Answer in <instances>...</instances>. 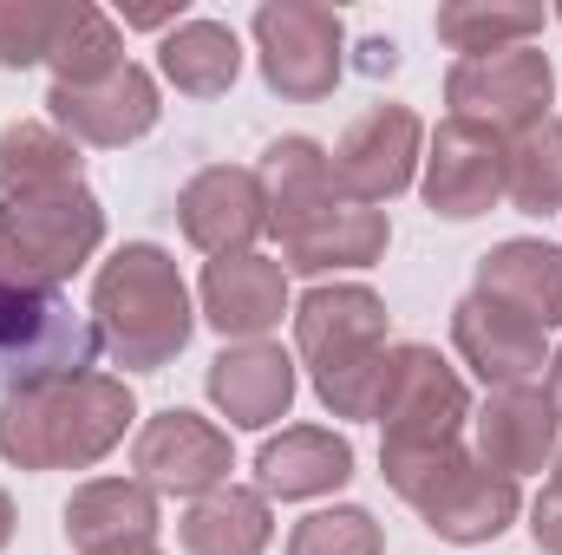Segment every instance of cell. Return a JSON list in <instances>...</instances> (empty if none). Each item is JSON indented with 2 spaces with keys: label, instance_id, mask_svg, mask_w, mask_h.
Masks as SVG:
<instances>
[{
  "label": "cell",
  "instance_id": "8fae6325",
  "mask_svg": "<svg viewBox=\"0 0 562 555\" xmlns=\"http://www.w3.org/2000/svg\"><path fill=\"white\" fill-rule=\"evenodd\" d=\"M177 223H183V242L203 249L210 262L223 256H256L262 229H269V196H262V177L243 170V163H210L183 183L177 196Z\"/></svg>",
  "mask_w": 562,
  "mask_h": 555
},
{
  "label": "cell",
  "instance_id": "7a4b0ae2",
  "mask_svg": "<svg viewBox=\"0 0 562 555\" xmlns=\"http://www.w3.org/2000/svg\"><path fill=\"white\" fill-rule=\"evenodd\" d=\"M464 424H471L464 380L419 340L400 347V373H393V393L380 406V431H386L380 438V471L406 503H419L445 471H458L471 457Z\"/></svg>",
  "mask_w": 562,
  "mask_h": 555
},
{
  "label": "cell",
  "instance_id": "5b68a950",
  "mask_svg": "<svg viewBox=\"0 0 562 555\" xmlns=\"http://www.w3.org/2000/svg\"><path fill=\"white\" fill-rule=\"evenodd\" d=\"M99 347H105L99 327L72 301L33 294V287H0V380H7V393L92 373Z\"/></svg>",
  "mask_w": 562,
  "mask_h": 555
},
{
  "label": "cell",
  "instance_id": "7402d4cb",
  "mask_svg": "<svg viewBox=\"0 0 562 555\" xmlns=\"http://www.w3.org/2000/svg\"><path fill=\"white\" fill-rule=\"evenodd\" d=\"M66 543L79 555L112 543H157V490L138 477H92L66 497Z\"/></svg>",
  "mask_w": 562,
  "mask_h": 555
},
{
  "label": "cell",
  "instance_id": "d4e9b609",
  "mask_svg": "<svg viewBox=\"0 0 562 555\" xmlns=\"http://www.w3.org/2000/svg\"><path fill=\"white\" fill-rule=\"evenodd\" d=\"M177 536H183V555H262L276 543V510L262 490L223 484L183 510Z\"/></svg>",
  "mask_w": 562,
  "mask_h": 555
},
{
  "label": "cell",
  "instance_id": "44dd1931",
  "mask_svg": "<svg viewBox=\"0 0 562 555\" xmlns=\"http://www.w3.org/2000/svg\"><path fill=\"white\" fill-rule=\"evenodd\" d=\"M484 301L524 314L530 327H562V249L557 242H530V236H510L497 242L484 262H477V287Z\"/></svg>",
  "mask_w": 562,
  "mask_h": 555
},
{
  "label": "cell",
  "instance_id": "8d00e7d4",
  "mask_svg": "<svg viewBox=\"0 0 562 555\" xmlns=\"http://www.w3.org/2000/svg\"><path fill=\"white\" fill-rule=\"evenodd\" d=\"M550 497H562V451H557V471H550V484H543Z\"/></svg>",
  "mask_w": 562,
  "mask_h": 555
},
{
  "label": "cell",
  "instance_id": "d590c367",
  "mask_svg": "<svg viewBox=\"0 0 562 555\" xmlns=\"http://www.w3.org/2000/svg\"><path fill=\"white\" fill-rule=\"evenodd\" d=\"M92 555H164L157 543H112V550H92Z\"/></svg>",
  "mask_w": 562,
  "mask_h": 555
},
{
  "label": "cell",
  "instance_id": "1f68e13d",
  "mask_svg": "<svg viewBox=\"0 0 562 555\" xmlns=\"http://www.w3.org/2000/svg\"><path fill=\"white\" fill-rule=\"evenodd\" d=\"M530 543L543 555H562V497H550V490L530 503Z\"/></svg>",
  "mask_w": 562,
  "mask_h": 555
},
{
  "label": "cell",
  "instance_id": "f546056e",
  "mask_svg": "<svg viewBox=\"0 0 562 555\" xmlns=\"http://www.w3.org/2000/svg\"><path fill=\"white\" fill-rule=\"evenodd\" d=\"M380 550H386V536H380L373 510H360V503L314 510V517H301L294 536H288V555H380Z\"/></svg>",
  "mask_w": 562,
  "mask_h": 555
},
{
  "label": "cell",
  "instance_id": "d6a6232c",
  "mask_svg": "<svg viewBox=\"0 0 562 555\" xmlns=\"http://www.w3.org/2000/svg\"><path fill=\"white\" fill-rule=\"evenodd\" d=\"M125 26H144V33H157V26H183V0H177V7H132Z\"/></svg>",
  "mask_w": 562,
  "mask_h": 555
},
{
  "label": "cell",
  "instance_id": "277c9868",
  "mask_svg": "<svg viewBox=\"0 0 562 555\" xmlns=\"http://www.w3.org/2000/svg\"><path fill=\"white\" fill-rule=\"evenodd\" d=\"M105 242V209L99 196L59 190V196H26V203H0V287H33V294H59V281H72Z\"/></svg>",
  "mask_w": 562,
  "mask_h": 555
},
{
  "label": "cell",
  "instance_id": "9c48e42d",
  "mask_svg": "<svg viewBox=\"0 0 562 555\" xmlns=\"http://www.w3.org/2000/svg\"><path fill=\"white\" fill-rule=\"evenodd\" d=\"M294 347H301L307 380H334L347 366H367V360H380L393 347L386 340V301L373 287H360V281L314 287L294 307Z\"/></svg>",
  "mask_w": 562,
  "mask_h": 555
},
{
  "label": "cell",
  "instance_id": "f1b7e54d",
  "mask_svg": "<svg viewBox=\"0 0 562 555\" xmlns=\"http://www.w3.org/2000/svg\"><path fill=\"white\" fill-rule=\"evenodd\" d=\"M543 33V13L537 7H491V0H451L438 7V39L464 59H491V53H510V46H530Z\"/></svg>",
  "mask_w": 562,
  "mask_h": 555
},
{
  "label": "cell",
  "instance_id": "cb8c5ba5",
  "mask_svg": "<svg viewBox=\"0 0 562 555\" xmlns=\"http://www.w3.org/2000/svg\"><path fill=\"white\" fill-rule=\"evenodd\" d=\"M79 177H86V157H79V144L66 138L59 125L20 118V125L0 132V196L7 203L79 190Z\"/></svg>",
  "mask_w": 562,
  "mask_h": 555
},
{
  "label": "cell",
  "instance_id": "d6986e66",
  "mask_svg": "<svg viewBox=\"0 0 562 555\" xmlns=\"http://www.w3.org/2000/svg\"><path fill=\"white\" fill-rule=\"evenodd\" d=\"M262 196H269V229L294 236L307 223H321L327 209H340V183H334V150L314 138H276L262 150Z\"/></svg>",
  "mask_w": 562,
  "mask_h": 555
},
{
  "label": "cell",
  "instance_id": "30bf717a",
  "mask_svg": "<svg viewBox=\"0 0 562 555\" xmlns=\"http://www.w3.org/2000/svg\"><path fill=\"white\" fill-rule=\"evenodd\" d=\"M132 471H138V484H150L157 497H190V503H196V497L223 490L229 471H236L229 431L170 406V412L144 418L138 444H132Z\"/></svg>",
  "mask_w": 562,
  "mask_h": 555
},
{
  "label": "cell",
  "instance_id": "4316f807",
  "mask_svg": "<svg viewBox=\"0 0 562 555\" xmlns=\"http://www.w3.org/2000/svg\"><path fill=\"white\" fill-rule=\"evenodd\" d=\"M46 66H53V86H99V79H112L125 66L119 20L105 7H92V0H66V20L53 33Z\"/></svg>",
  "mask_w": 562,
  "mask_h": 555
},
{
  "label": "cell",
  "instance_id": "83f0119b",
  "mask_svg": "<svg viewBox=\"0 0 562 555\" xmlns=\"http://www.w3.org/2000/svg\"><path fill=\"white\" fill-rule=\"evenodd\" d=\"M504 196L524 216H562V118L504 138Z\"/></svg>",
  "mask_w": 562,
  "mask_h": 555
},
{
  "label": "cell",
  "instance_id": "603a6c76",
  "mask_svg": "<svg viewBox=\"0 0 562 555\" xmlns=\"http://www.w3.org/2000/svg\"><path fill=\"white\" fill-rule=\"evenodd\" d=\"M393 242V223L386 209H360V203H340L327 209L321 223L281 236V269L288 275H334V269H373Z\"/></svg>",
  "mask_w": 562,
  "mask_h": 555
},
{
  "label": "cell",
  "instance_id": "ac0fdd59",
  "mask_svg": "<svg viewBox=\"0 0 562 555\" xmlns=\"http://www.w3.org/2000/svg\"><path fill=\"white\" fill-rule=\"evenodd\" d=\"M288 314V269L269 256H223L203 269V320L236 340H269Z\"/></svg>",
  "mask_w": 562,
  "mask_h": 555
},
{
  "label": "cell",
  "instance_id": "6da1fadb",
  "mask_svg": "<svg viewBox=\"0 0 562 555\" xmlns=\"http://www.w3.org/2000/svg\"><path fill=\"white\" fill-rule=\"evenodd\" d=\"M138 399L112 373H72L0 393V457L20 471H92L125 444Z\"/></svg>",
  "mask_w": 562,
  "mask_h": 555
},
{
  "label": "cell",
  "instance_id": "3957f363",
  "mask_svg": "<svg viewBox=\"0 0 562 555\" xmlns=\"http://www.w3.org/2000/svg\"><path fill=\"white\" fill-rule=\"evenodd\" d=\"M92 327L125 373H164L196 333V307H190V287L177 275L170 249L125 242L92 275Z\"/></svg>",
  "mask_w": 562,
  "mask_h": 555
},
{
  "label": "cell",
  "instance_id": "e575fe53",
  "mask_svg": "<svg viewBox=\"0 0 562 555\" xmlns=\"http://www.w3.org/2000/svg\"><path fill=\"white\" fill-rule=\"evenodd\" d=\"M7 543H13V497L0 490V550H7Z\"/></svg>",
  "mask_w": 562,
  "mask_h": 555
},
{
  "label": "cell",
  "instance_id": "e0dca14e",
  "mask_svg": "<svg viewBox=\"0 0 562 555\" xmlns=\"http://www.w3.org/2000/svg\"><path fill=\"white\" fill-rule=\"evenodd\" d=\"M557 431H562V418H557L543 386H497L471 412L477 464H491L504 477H530V471L557 464Z\"/></svg>",
  "mask_w": 562,
  "mask_h": 555
},
{
  "label": "cell",
  "instance_id": "2e32d148",
  "mask_svg": "<svg viewBox=\"0 0 562 555\" xmlns=\"http://www.w3.org/2000/svg\"><path fill=\"white\" fill-rule=\"evenodd\" d=\"M210 406L229 418L236 431H269L276 418H288L301 380H294V360L281 353L276 340H236L210 360Z\"/></svg>",
  "mask_w": 562,
  "mask_h": 555
},
{
  "label": "cell",
  "instance_id": "5bb4252c",
  "mask_svg": "<svg viewBox=\"0 0 562 555\" xmlns=\"http://www.w3.org/2000/svg\"><path fill=\"white\" fill-rule=\"evenodd\" d=\"M413 510L425 517V530H431L438 543L477 550V543H497V536L524 517V490H517V477H504V471L464 457L458 471H445V477L425 490Z\"/></svg>",
  "mask_w": 562,
  "mask_h": 555
},
{
  "label": "cell",
  "instance_id": "484cf974",
  "mask_svg": "<svg viewBox=\"0 0 562 555\" xmlns=\"http://www.w3.org/2000/svg\"><path fill=\"white\" fill-rule=\"evenodd\" d=\"M157 72L183 92V99H223L243 79V39L223 20H183L164 33L157 46Z\"/></svg>",
  "mask_w": 562,
  "mask_h": 555
},
{
  "label": "cell",
  "instance_id": "4dcf8cb0",
  "mask_svg": "<svg viewBox=\"0 0 562 555\" xmlns=\"http://www.w3.org/2000/svg\"><path fill=\"white\" fill-rule=\"evenodd\" d=\"M59 20H66V0H0V66L7 72L46 66Z\"/></svg>",
  "mask_w": 562,
  "mask_h": 555
},
{
  "label": "cell",
  "instance_id": "52a82bcc",
  "mask_svg": "<svg viewBox=\"0 0 562 555\" xmlns=\"http://www.w3.org/2000/svg\"><path fill=\"white\" fill-rule=\"evenodd\" d=\"M445 99H451V118L484 125L497 138H517V132L550 118L557 72L537 46H510V53H491V59H458L445 72Z\"/></svg>",
  "mask_w": 562,
  "mask_h": 555
},
{
  "label": "cell",
  "instance_id": "8992f818",
  "mask_svg": "<svg viewBox=\"0 0 562 555\" xmlns=\"http://www.w3.org/2000/svg\"><path fill=\"white\" fill-rule=\"evenodd\" d=\"M256 59L276 99L314 105L347 72V20L321 0H269L256 7Z\"/></svg>",
  "mask_w": 562,
  "mask_h": 555
},
{
  "label": "cell",
  "instance_id": "4fadbf2b",
  "mask_svg": "<svg viewBox=\"0 0 562 555\" xmlns=\"http://www.w3.org/2000/svg\"><path fill=\"white\" fill-rule=\"evenodd\" d=\"M46 105H53V125L66 132L72 144H99V150H125V144H138L150 125H157V79L144 72V66H119L112 79H99V86H53L46 92Z\"/></svg>",
  "mask_w": 562,
  "mask_h": 555
},
{
  "label": "cell",
  "instance_id": "ba28073f",
  "mask_svg": "<svg viewBox=\"0 0 562 555\" xmlns=\"http://www.w3.org/2000/svg\"><path fill=\"white\" fill-rule=\"evenodd\" d=\"M419 163H425V125L413 105H373L334 144V183L360 209H380V203L406 196Z\"/></svg>",
  "mask_w": 562,
  "mask_h": 555
},
{
  "label": "cell",
  "instance_id": "7c38bea8",
  "mask_svg": "<svg viewBox=\"0 0 562 555\" xmlns=\"http://www.w3.org/2000/svg\"><path fill=\"white\" fill-rule=\"evenodd\" d=\"M425 203L445 223H477L504 203V138L464 118H445L425 138Z\"/></svg>",
  "mask_w": 562,
  "mask_h": 555
},
{
  "label": "cell",
  "instance_id": "9a60e30c",
  "mask_svg": "<svg viewBox=\"0 0 562 555\" xmlns=\"http://www.w3.org/2000/svg\"><path fill=\"white\" fill-rule=\"evenodd\" d=\"M451 347L458 360L497 393V386H530L543 366H550V347H543V327H530L524 314L484 301V294H464L451 307Z\"/></svg>",
  "mask_w": 562,
  "mask_h": 555
},
{
  "label": "cell",
  "instance_id": "74e56055",
  "mask_svg": "<svg viewBox=\"0 0 562 555\" xmlns=\"http://www.w3.org/2000/svg\"><path fill=\"white\" fill-rule=\"evenodd\" d=\"M557 20H562V13H557Z\"/></svg>",
  "mask_w": 562,
  "mask_h": 555
},
{
  "label": "cell",
  "instance_id": "836d02e7",
  "mask_svg": "<svg viewBox=\"0 0 562 555\" xmlns=\"http://www.w3.org/2000/svg\"><path fill=\"white\" fill-rule=\"evenodd\" d=\"M543 393H550V406H557V418H562V347L550 353V386H543Z\"/></svg>",
  "mask_w": 562,
  "mask_h": 555
},
{
  "label": "cell",
  "instance_id": "ffe728a7",
  "mask_svg": "<svg viewBox=\"0 0 562 555\" xmlns=\"http://www.w3.org/2000/svg\"><path fill=\"white\" fill-rule=\"evenodd\" d=\"M353 477V444L327 424H288L256 451V484L262 497L281 503H307V497H334Z\"/></svg>",
  "mask_w": 562,
  "mask_h": 555
}]
</instances>
